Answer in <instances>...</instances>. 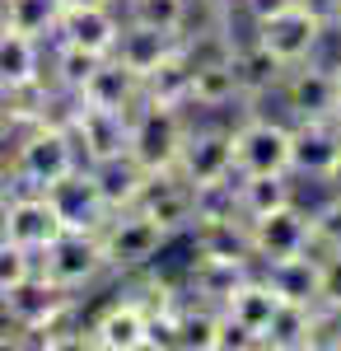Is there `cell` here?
<instances>
[{"label":"cell","mask_w":341,"mask_h":351,"mask_svg":"<svg viewBox=\"0 0 341 351\" xmlns=\"http://www.w3.org/2000/svg\"><path fill=\"white\" fill-rule=\"evenodd\" d=\"M79 164L84 160H79L66 122H61V117H33V122H24V132L14 141L10 173H14V188L47 192L52 183H61L66 173H75Z\"/></svg>","instance_id":"cell-1"},{"label":"cell","mask_w":341,"mask_h":351,"mask_svg":"<svg viewBox=\"0 0 341 351\" xmlns=\"http://www.w3.org/2000/svg\"><path fill=\"white\" fill-rule=\"evenodd\" d=\"M99 243H103L108 271L131 276V271L155 267L159 253L173 243V234H168L159 220H150L140 206H122V211H112V216L99 225Z\"/></svg>","instance_id":"cell-2"},{"label":"cell","mask_w":341,"mask_h":351,"mask_svg":"<svg viewBox=\"0 0 341 351\" xmlns=\"http://www.w3.org/2000/svg\"><path fill=\"white\" fill-rule=\"evenodd\" d=\"M187 127H192V112L187 108H168V104H145L140 99L131 108V127H127V155L145 173H164L178 160Z\"/></svg>","instance_id":"cell-3"},{"label":"cell","mask_w":341,"mask_h":351,"mask_svg":"<svg viewBox=\"0 0 341 351\" xmlns=\"http://www.w3.org/2000/svg\"><path fill=\"white\" fill-rule=\"evenodd\" d=\"M253 38L281 66H299V61L323 52V43H327V14L318 10L314 0H294L286 10H276L271 19L253 24Z\"/></svg>","instance_id":"cell-4"},{"label":"cell","mask_w":341,"mask_h":351,"mask_svg":"<svg viewBox=\"0 0 341 351\" xmlns=\"http://www.w3.org/2000/svg\"><path fill=\"white\" fill-rule=\"evenodd\" d=\"M38 271L56 281L61 291L79 295L84 286H94L108 271L103 243H99V230H61L42 253H38Z\"/></svg>","instance_id":"cell-5"},{"label":"cell","mask_w":341,"mask_h":351,"mask_svg":"<svg viewBox=\"0 0 341 351\" xmlns=\"http://www.w3.org/2000/svg\"><path fill=\"white\" fill-rule=\"evenodd\" d=\"M234 169L238 173H290V122L243 108L234 127Z\"/></svg>","instance_id":"cell-6"},{"label":"cell","mask_w":341,"mask_h":351,"mask_svg":"<svg viewBox=\"0 0 341 351\" xmlns=\"http://www.w3.org/2000/svg\"><path fill=\"white\" fill-rule=\"evenodd\" d=\"M71 309H75V295L61 291L56 281H47L42 271L24 276L19 286H10V291L0 295V319L10 328H19L24 342H33L42 328H52L56 319H66Z\"/></svg>","instance_id":"cell-7"},{"label":"cell","mask_w":341,"mask_h":351,"mask_svg":"<svg viewBox=\"0 0 341 351\" xmlns=\"http://www.w3.org/2000/svg\"><path fill=\"white\" fill-rule=\"evenodd\" d=\"M276 99L286 108V122H304V117H332L341 99V84H337V71L327 61H299V66H286V75L276 84Z\"/></svg>","instance_id":"cell-8"},{"label":"cell","mask_w":341,"mask_h":351,"mask_svg":"<svg viewBox=\"0 0 341 351\" xmlns=\"http://www.w3.org/2000/svg\"><path fill=\"white\" fill-rule=\"evenodd\" d=\"M173 169L192 188L234 178L238 169H234V136H229V127H220V122H201L197 127V112H192V127L183 136V150H178Z\"/></svg>","instance_id":"cell-9"},{"label":"cell","mask_w":341,"mask_h":351,"mask_svg":"<svg viewBox=\"0 0 341 351\" xmlns=\"http://www.w3.org/2000/svg\"><path fill=\"white\" fill-rule=\"evenodd\" d=\"M61 230H66V225H61V216H56L47 192L14 188L0 202V234L10 243H19V248H28V253H42Z\"/></svg>","instance_id":"cell-10"},{"label":"cell","mask_w":341,"mask_h":351,"mask_svg":"<svg viewBox=\"0 0 341 351\" xmlns=\"http://www.w3.org/2000/svg\"><path fill=\"white\" fill-rule=\"evenodd\" d=\"M238 104H243V84H238L229 47L210 43V52H197V43H192V94H187V112H229Z\"/></svg>","instance_id":"cell-11"},{"label":"cell","mask_w":341,"mask_h":351,"mask_svg":"<svg viewBox=\"0 0 341 351\" xmlns=\"http://www.w3.org/2000/svg\"><path fill=\"white\" fill-rule=\"evenodd\" d=\"M248 248H253V263H276V258H290V253H304L314 248V230H309V206L299 202H286L266 216L248 220Z\"/></svg>","instance_id":"cell-12"},{"label":"cell","mask_w":341,"mask_h":351,"mask_svg":"<svg viewBox=\"0 0 341 351\" xmlns=\"http://www.w3.org/2000/svg\"><path fill=\"white\" fill-rule=\"evenodd\" d=\"M89 347L99 351H150V309L140 295H117L89 319Z\"/></svg>","instance_id":"cell-13"},{"label":"cell","mask_w":341,"mask_h":351,"mask_svg":"<svg viewBox=\"0 0 341 351\" xmlns=\"http://www.w3.org/2000/svg\"><path fill=\"white\" fill-rule=\"evenodd\" d=\"M66 132L75 141L79 160L94 164L108 155H122L127 150V127H131V112H112V108H89V104H71V112L61 117Z\"/></svg>","instance_id":"cell-14"},{"label":"cell","mask_w":341,"mask_h":351,"mask_svg":"<svg viewBox=\"0 0 341 351\" xmlns=\"http://www.w3.org/2000/svg\"><path fill=\"white\" fill-rule=\"evenodd\" d=\"M257 271L253 258H215V253H192L183 271V295L201 300V304H225L238 286Z\"/></svg>","instance_id":"cell-15"},{"label":"cell","mask_w":341,"mask_h":351,"mask_svg":"<svg viewBox=\"0 0 341 351\" xmlns=\"http://www.w3.org/2000/svg\"><path fill=\"white\" fill-rule=\"evenodd\" d=\"M136 206L145 211L150 220H159L173 239L192 230V220H197V197H192V183L178 178V169H164V173H150L145 178V188L136 197Z\"/></svg>","instance_id":"cell-16"},{"label":"cell","mask_w":341,"mask_h":351,"mask_svg":"<svg viewBox=\"0 0 341 351\" xmlns=\"http://www.w3.org/2000/svg\"><path fill=\"white\" fill-rule=\"evenodd\" d=\"M117 33H122V10L117 5H84V10H61L52 43L108 56L117 47Z\"/></svg>","instance_id":"cell-17"},{"label":"cell","mask_w":341,"mask_h":351,"mask_svg":"<svg viewBox=\"0 0 341 351\" xmlns=\"http://www.w3.org/2000/svg\"><path fill=\"white\" fill-rule=\"evenodd\" d=\"M341 155V132L332 127V117H304L290 122V173L294 178H327V169Z\"/></svg>","instance_id":"cell-18"},{"label":"cell","mask_w":341,"mask_h":351,"mask_svg":"<svg viewBox=\"0 0 341 351\" xmlns=\"http://www.w3.org/2000/svg\"><path fill=\"white\" fill-rule=\"evenodd\" d=\"M42 66H47V43L0 28V99L5 104L33 94L42 84Z\"/></svg>","instance_id":"cell-19"},{"label":"cell","mask_w":341,"mask_h":351,"mask_svg":"<svg viewBox=\"0 0 341 351\" xmlns=\"http://www.w3.org/2000/svg\"><path fill=\"white\" fill-rule=\"evenodd\" d=\"M47 197H52L56 216H61V225L66 230H99L112 211H108V202L99 197V188H94V178H89V169L79 164L75 173H66L61 183H52L47 188Z\"/></svg>","instance_id":"cell-20"},{"label":"cell","mask_w":341,"mask_h":351,"mask_svg":"<svg viewBox=\"0 0 341 351\" xmlns=\"http://www.w3.org/2000/svg\"><path fill=\"white\" fill-rule=\"evenodd\" d=\"M75 104H89V108H112V112H131L140 104V75L127 71L117 56L108 52L94 71H89V80L79 84Z\"/></svg>","instance_id":"cell-21"},{"label":"cell","mask_w":341,"mask_h":351,"mask_svg":"<svg viewBox=\"0 0 341 351\" xmlns=\"http://www.w3.org/2000/svg\"><path fill=\"white\" fill-rule=\"evenodd\" d=\"M257 271L266 276V286L281 300H290V304H318V291H323V253L304 248V253L262 263Z\"/></svg>","instance_id":"cell-22"},{"label":"cell","mask_w":341,"mask_h":351,"mask_svg":"<svg viewBox=\"0 0 341 351\" xmlns=\"http://www.w3.org/2000/svg\"><path fill=\"white\" fill-rule=\"evenodd\" d=\"M187 94H192V33H187L183 43L164 56L145 80H140V99H145V104L187 108Z\"/></svg>","instance_id":"cell-23"},{"label":"cell","mask_w":341,"mask_h":351,"mask_svg":"<svg viewBox=\"0 0 341 351\" xmlns=\"http://www.w3.org/2000/svg\"><path fill=\"white\" fill-rule=\"evenodd\" d=\"M89 169V178H94V188H99V197L108 202V211H122V206H136V197H140V188H145V169L122 150V155H108V160H94L84 164Z\"/></svg>","instance_id":"cell-24"},{"label":"cell","mask_w":341,"mask_h":351,"mask_svg":"<svg viewBox=\"0 0 341 351\" xmlns=\"http://www.w3.org/2000/svg\"><path fill=\"white\" fill-rule=\"evenodd\" d=\"M183 38L178 33H159V28H145V24H127L122 19V33H117V47H112V56L127 66V71H136L140 80L155 71L164 56L173 52Z\"/></svg>","instance_id":"cell-25"},{"label":"cell","mask_w":341,"mask_h":351,"mask_svg":"<svg viewBox=\"0 0 341 351\" xmlns=\"http://www.w3.org/2000/svg\"><path fill=\"white\" fill-rule=\"evenodd\" d=\"M229 56H234L238 84H243V104H257L262 94H276V84H281V75H286V66L266 52L253 33H248L243 43H234V47H229Z\"/></svg>","instance_id":"cell-26"},{"label":"cell","mask_w":341,"mask_h":351,"mask_svg":"<svg viewBox=\"0 0 341 351\" xmlns=\"http://www.w3.org/2000/svg\"><path fill=\"white\" fill-rule=\"evenodd\" d=\"M215 332H220L215 304H201L192 295L173 304V351H215Z\"/></svg>","instance_id":"cell-27"},{"label":"cell","mask_w":341,"mask_h":351,"mask_svg":"<svg viewBox=\"0 0 341 351\" xmlns=\"http://www.w3.org/2000/svg\"><path fill=\"white\" fill-rule=\"evenodd\" d=\"M286 202H299L294 173H238V211L243 220H257Z\"/></svg>","instance_id":"cell-28"},{"label":"cell","mask_w":341,"mask_h":351,"mask_svg":"<svg viewBox=\"0 0 341 351\" xmlns=\"http://www.w3.org/2000/svg\"><path fill=\"white\" fill-rule=\"evenodd\" d=\"M276 304H281V295H276V291L266 286L262 271H253V276H248V281H243V286H238V291L225 300L220 309H225V314H229L234 324H243L248 332H257V342H262V328L271 324Z\"/></svg>","instance_id":"cell-29"},{"label":"cell","mask_w":341,"mask_h":351,"mask_svg":"<svg viewBox=\"0 0 341 351\" xmlns=\"http://www.w3.org/2000/svg\"><path fill=\"white\" fill-rule=\"evenodd\" d=\"M192 239V253H215V258H253L248 248V220L234 216V220H197L187 230Z\"/></svg>","instance_id":"cell-30"},{"label":"cell","mask_w":341,"mask_h":351,"mask_svg":"<svg viewBox=\"0 0 341 351\" xmlns=\"http://www.w3.org/2000/svg\"><path fill=\"white\" fill-rule=\"evenodd\" d=\"M56 19H61V0H0V28H14L38 43H52Z\"/></svg>","instance_id":"cell-31"},{"label":"cell","mask_w":341,"mask_h":351,"mask_svg":"<svg viewBox=\"0 0 341 351\" xmlns=\"http://www.w3.org/2000/svg\"><path fill=\"white\" fill-rule=\"evenodd\" d=\"M117 10L127 24H145L178 38H187V24H192V0H117Z\"/></svg>","instance_id":"cell-32"},{"label":"cell","mask_w":341,"mask_h":351,"mask_svg":"<svg viewBox=\"0 0 341 351\" xmlns=\"http://www.w3.org/2000/svg\"><path fill=\"white\" fill-rule=\"evenodd\" d=\"M309 319H314V304L281 300L271 324L262 328V347L266 351H309Z\"/></svg>","instance_id":"cell-33"},{"label":"cell","mask_w":341,"mask_h":351,"mask_svg":"<svg viewBox=\"0 0 341 351\" xmlns=\"http://www.w3.org/2000/svg\"><path fill=\"white\" fill-rule=\"evenodd\" d=\"M309 230H314V253L341 248V197L337 192H327V202H318L309 211Z\"/></svg>","instance_id":"cell-34"},{"label":"cell","mask_w":341,"mask_h":351,"mask_svg":"<svg viewBox=\"0 0 341 351\" xmlns=\"http://www.w3.org/2000/svg\"><path fill=\"white\" fill-rule=\"evenodd\" d=\"M33 271H38V253H28V248H19V243H10L0 234V295L10 286H19L24 276H33Z\"/></svg>","instance_id":"cell-35"},{"label":"cell","mask_w":341,"mask_h":351,"mask_svg":"<svg viewBox=\"0 0 341 351\" xmlns=\"http://www.w3.org/2000/svg\"><path fill=\"white\" fill-rule=\"evenodd\" d=\"M309 351H341V309L337 304H314V319H309Z\"/></svg>","instance_id":"cell-36"},{"label":"cell","mask_w":341,"mask_h":351,"mask_svg":"<svg viewBox=\"0 0 341 351\" xmlns=\"http://www.w3.org/2000/svg\"><path fill=\"white\" fill-rule=\"evenodd\" d=\"M215 351H262L257 332H248L243 324H234L225 309H220V332H215Z\"/></svg>","instance_id":"cell-37"},{"label":"cell","mask_w":341,"mask_h":351,"mask_svg":"<svg viewBox=\"0 0 341 351\" xmlns=\"http://www.w3.org/2000/svg\"><path fill=\"white\" fill-rule=\"evenodd\" d=\"M318 304H337L341 309V248L323 253V291H318Z\"/></svg>","instance_id":"cell-38"},{"label":"cell","mask_w":341,"mask_h":351,"mask_svg":"<svg viewBox=\"0 0 341 351\" xmlns=\"http://www.w3.org/2000/svg\"><path fill=\"white\" fill-rule=\"evenodd\" d=\"M229 5H238V14H243L248 24H262V19H271L276 10H286L294 0H229Z\"/></svg>","instance_id":"cell-39"},{"label":"cell","mask_w":341,"mask_h":351,"mask_svg":"<svg viewBox=\"0 0 341 351\" xmlns=\"http://www.w3.org/2000/svg\"><path fill=\"white\" fill-rule=\"evenodd\" d=\"M323 183H327V192H337V197H341V155H337V164L327 169V178H323Z\"/></svg>","instance_id":"cell-40"},{"label":"cell","mask_w":341,"mask_h":351,"mask_svg":"<svg viewBox=\"0 0 341 351\" xmlns=\"http://www.w3.org/2000/svg\"><path fill=\"white\" fill-rule=\"evenodd\" d=\"M84 5H117V0H61V10H84Z\"/></svg>","instance_id":"cell-41"},{"label":"cell","mask_w":341,"mask_h":351,"mask_svg":"<svg viewBox=\"0 0 341 351\" xmlns=\"http://www.w3.org/2000/svg\"><path fill=\"white\" fill-rule=\"evenodd\" d=\"M327 24L337 28V38H341V0H332V19H327Z\"/></svg>","instance_id":"cell-42"},{"label":"cell","mask_w":341,"mask_h":351,"mask_svg":"<svg viewBox=\"0 0 341 351\" xmlns=\"http://www.w3.org/2000/svg\"><path fill=\"white\" fill-rule=\"evenodd\" d=\"M332 127L341 132V99H337V108H332Z\"/></svg>","instance_id":"cell-43"},{"label":"cell","mask_w":341,"mask_h":351,"mask_svg":"<svg viewBox=\"0 0 341 351\" xmlns=\"http://www.w3.org/2000/svg\"><path fill=\"white\" fill-rule=\"evenodd\" d=\"M332 71H337V84H341V56H337V61H332Z\"/></svg>","instance_id":"cell-44"}]
</instances>
